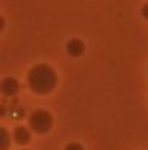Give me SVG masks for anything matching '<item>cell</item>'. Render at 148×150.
Segmentation results:
<instances>
[{
  "mask_svg": "<svg viewBox=\"0 0 148 150\" xmlns=\"http://www.w3.org/2000/svg\"><path fill=\"white\" fill-rule=\"evenodd\" d=\"M26 80H28L29 89L34 93L49 95L55 89L58 77H57L55 70L51 66L45 64V63H39V64H35L34 67L29 69Z\"/></svg>",
  "mask_w": 148,
  "mask_h": 150,
  "instance_id": "1",
  "label": "cell"
},
{
  "mask_svg": "<svg viewBox=\"0 0 148 150\" xmlns=\"http://www.w3.org/2000/svg\"><path fill=\"white\" fill-rule=\"evenodd\" d=\"M54 124V118L47 109H35L28 117V127L35 134H47L51 131Z\"/></svg>",
  "mask_w": 148,
  "mask_h": 150,
  "instance_id": "2",
  "label": "cell"
},
{
  "mask_svg": "<svg viewBox=\"0 0 148 150\" xmlns=\"http://www.w3.org/2000/svg\"><path fill=\"white\" fill-rule=\"evenodd\" d=\"M19 82L15 77H4L0 83V92L4 98H12L19 92Z\"/></svg>",
  "mask_w": 148,
  "mask_h": 150,
  "instance_id": "3",
  "label": "cell"
},
{
  "mask_svg": "<svg viewBox=\"0 0 148 150\" xmlns=\"http://www.w3.org/2000/svg\"><path fill=\"white\" fill-rule=\"evenodd\" d=\"M32 139V134L29 131L28 127H23V125H18L15 130H13V142L19 146H25L31 142Z\"/></svg>",
  "mask_w": 148,
  "mask_h": 150,
  "instance_id": "4",
  "label": "cell"
},
{
  "mask_svg": "<svg viewBox=\"0 0 148 150\" xmlns=\"http://www.w3.org/2000/svg\"><path fill=\"white\" fill-rule=\"evenodd\" d=\"M65 50H67V54L71 55V57H80L84 52V50H86V45H84V42L81 40L73 38V40H70L67 42Z\"/></svg>",
  "mask_w": 148,
  "mask_h": 150,
  "instance_id": "5",
  "label": "cell"
},
{
  "mask_svg": "<svg viewBox=\"0 0 148 150\" xmlns=\"http://www.w3.org/2000/svg\"><path fill=\"white\" fill-rule=\"evenodd\" d=\"M12 143V136L6 127H0V150H7Z\"/></svg>",
  "mask_w": 148,
  "mask_h": 150,
  "instance_id": "6",
  "label": "cell"
},
{
  "mask_svg": "<svg viewBox=\"0 0 148 150\" xmlns=\"http://www.w3.org/2000/svg\"><path fill=\"white\" fill-rule=\"evenodd\" d=\"M64 150H84V147H83V144H80L77 142H71L64 147Z\"/></svg>",
  "mask_w": 148,
  "mask_h": 150,
  "instance_id": "7",
  "label": "cell"
},
{
  "mask_svg": "<svg viewBox=\"0 0 148 150\" xmlns=\"http://www.w3.org/2000/svg\"><path fill=\"white\" fill-rule=\"evenodd\" d=\"M141 13H142V16L145 18L148 21V3H145L144 6H142V9H141Z\"/></svg>",
  "mask_w": 148,
  "mask_h": 150,
  "instance_id": "8",
  "label": "cell"
},
{
  "mask_svg": "<svg viewBox=\"0 0 148 150\" xmlns=\"http://www.w3.org/2000/svg\"><path fill=\"white\" fill-rule=\"evenodd\" d=\"M0 115H1V117H4V115H6V108H4V103H1V106H0Z\"/></svg>",
  "mask_w": 148,
  "mask_h": 150,
  "instance_id": "9",
  "label": "cell"
}]
</instances>
